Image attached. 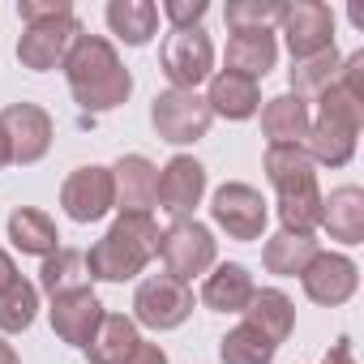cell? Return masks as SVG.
Returning <instances> with one entry per match:
<instances>
[{
  "label": "cell",
  "instance_id": "6da1fadb",
  "mask_svg": "<svg viewBox=\"0 0 364 364\" xmlns=\"http://www.w3.org/2000/svg\"><path fill=\"white\" fill-rule=\"evenodd\" d=\"M65 82L82 112H112L133 95V73L120 65L116 48L103 35H77L65 56Z\"/></svg>",
  "mask_w": 364,
  "mask_h": 364
},
{
  "label": "cell",
  "instance_id": "ffe728a7",
  "mask_svg": "<svg viewBox=\"0 0 364 364\" xmlns=\"http://www.w3.org/2000/svg\"><path fill=\"white\" fill-rule=\"evenodd\" d=\"M206 107H210V116H223V120H249L262 107V90H257V82L219 69V73H210Z\"/></svg>",
  "mask_w": 364,
  "mask_h": 364
},
{
  "label": "cell",
  "instance_id": "1f68e13d",
  "mask_svg": "<svg viewBox=\"0 0 364 364\" xmlns=\"http://www.w3.org/2000/svg\"><path fill=\"white\" fill-rule=\"evenodd\" d=\"M283 5L279 0H232L223 9L232 31H270V22H279Z\"/></svg>",
  "mask_w": 364,
  "mask_h": 364
},
{
  "label": "cell",
  "instance_id": "52a82bcc",
  "mask_svg": "<svg viewBox=\"0 0 364 364\" xmlns=\"http://www.w3.org/2000/svg\"><path fill=\"white\" fill-rule=\"evenodd\" d=\"M159 257L171 279L189 283L215 266V236L198 219H171V228L159 236Z\"/></svg>",
  "mask_w": 364,
  "mask_h": 364
},
{
  "label": "cell",
  "instance_id": "44dd1931",
  "mask_svg": "<svg viewBox=\"0 0 364 364\" xmlns=\"http://www.w3.org/2000/svg\"><path fill=\"white\" fill-rule=\"evenodd\" d=\"M279 60V39L270 31H232L228 39V73H240L249 82L266 77Z\"/></svg>",
  "mask_w": 364,
  "mask_h": 364
},
{
  "label": "cell",
  "instance_id": "e0dca14e",
  "mask_svg": "<svg viewBox=\"0 0 364 364\" xmlns=\"http://www.w3.org/2000/svg\"><path fill=\"white\" fill-rule=\"evenodd\" d=\"M279 219L283 232L296 236H313V228L321 223V189H317V171L313 176H296V180H279Z\"/></svg>",
  "mask_w": 364,
  "mask_h": 364
},
{
  "label": "cell",
  "instance_id": "30bf717a",
  "mask_svg": "<svg viewBox=\"0 0 364 364\" xmlns=\"http://www.w3.org/2000/svg\"><path fill=\"white\" fill-rule=\"evenodd\" d=\"M279 26H283L291 60H309V56L334 48V14L321 0H291V5H283Z\"/></svg>",
  "mask_w": 364,
  "mask_h": 364
},
{
  "label": "cell",
  "instance_id": "7402d4cb",
  "mask_svg": "<svg viewBox=\"0 0 364 364\" xmlns=\"http://www.w3.org/2000/svg\"><path fill=\"white\" fill-rule=\"evenodd\" d=\"M137 347H141L137 321L124 313H103L95 338L86 343V355H90V364H129Z\"/></svg>",
  "mask_w": 364,
  "mask_h": 364
},
{
  "label": "cell",
  "instance_id": "5bb4252c",
  "mask_svg": "<svg viewBox=\"0 0 364 364\" xmlns=\"http://www.w3.org/2000/svg\"><path fill=\"white\" fill-rule=\"evenodd\" d=\"M82 35V22L77 18H56V22H39V26H26L22 39H18V60L35 73H52L65 65L73 39Z\"/></svg>",
  "mask_w": 364,
  "mask_h": 364
},
{
  "label": "cell",
  "instance_id": "8992f818",
  "mask_svg": "<svg viewBox=\"0 0 364 364\" xmlns=\"http://www.w3.org/2000/svg\"><path fill=\"white\" fill-rule=\"evenodd\" d=\"M193 313V291L171 274H150L133 291V321L146 330H176Z\"/></svg>",
  "mask_w": 364,
  "mask_h": 364
},
{
  "label": "cell",
  "instance_id": "9c48e42d",
  "mask_svg": "<svg viewBox=\"0 0 364 364\" xmlns=\"http://www.w3.org/2000/svg\"><path fill=\"white\" fill-rule=\"evenodd\" d=\"M210 215L215 223L228 232V240H262L266 223H270V210H266V198L253 189V185H240V180H228L223 189H215V202H210Z\"/></svg>",
  "mask_w": 364,
  "mask_h": 364
},
{
  "label": "cell",
  "instance_id": "277c9868",
  "mask_svg": "<svg viewBox=\"0 0 364 364\" xmlns=\"http://www.w3.org/2000/svg\"><path fill=\"white\" fill-rule=\"evenodd\" d=\"M159 69L171 82V90H198L215 73V43L202 26L171 31L159 48Z\"/></svg>",
  "mask_w": 364,
  "mask_h": 364
},
{
  "label": "cell",
  "instance_id": "d6986e66",
  "mask_svg": "<svg viewBox=\"0 0 364 364\" xmlns=\"http://www.w3.org/2000/svg\"><path fill=\"white\" fill-rule=\"evenodd\" d=\"M253 274L240 266V262H223V266H210V274L202 279V304L210 313H245L249 300H253Z\"/></svg>",
  "mask_w": 364,
  "mask_h": 364
},
{
  "label": "cell",
  "instance_id": "4316f807",
  "mask_svg": "<svg viewBox=\"0 0 364 364\" xmlns=\"http://www.w3.org/2000/svg\"><path fill=\"white\" fill-rule=\"evenodd\" d=\"M317 253H321V245H317L313 236L279 232V236L266 240V249H262V266H266L270 274H279V279H296V274H304V266H309Z\"/></svg>",
  "mask_w": 364,
  "mask_h": 364
},
{
  "label": "cell",
  "instance_id": "74e56055",
  "mask_svg": "<svg viewBox=\"0 0 364 364\" xmlns=\"http://www.w3.org/2000/svg\"><path fill=\"white\" fill-rule=\"evenodd\" d=\"M22 274H18V266H14V257L5 253V249H0V291H9L14 283H18Z\"/></svg>",
  "mask_w": 364,
  "mask_h": 364
},
{
  "label": "cell",
  "instance_id": "836d02e7",
  "mask_svg": "<svg viewBox=\"0 0 364 364\" xmlns=\"http://www.w3.org/2000/svg\"><path fill=\"white\" fill-rule=\"evenodd\" d=\"M206 0H167L163 5V18L171 22V31H193V26H202V18H206Z\"/></svg>",
  "mask_w": 364,
  "mask_h": 364
},
{
  "label": "cell",
  "instance_id": "cb8c5ba5",
  "mask_svg": "<svg viewBox=\"0 0 364 364\" xmlns=\"http://www.w3.org/2000/svg\"><path fill=\"white\" fill-rule=\"evenodd\" d=\"M245 326H253L262 338H270V343L279 347V343H287V338H291L296 304H291L283 291L262 287V291H253V300H249V309H245Z\"/></svg>",
  "mask_w": 364,
  "mask_h": 364
},
{
  "label": "cell",
  "instance_id": "5b68a950",
  "mask_svg": "<svg viewBox=\"0 0 364 364\" xmlns=\"http://www.w3.org/2000/svg\"><path fill=\"white\" fill-rule=\"evenodd\" d=\"M210 107L198 90H163L150 103V124L171 146H193L210 133Z\"/></svg>",
  "mask_w": 364,
  "mask_h": 364
},
{
  "label": "cell",
  "instance_id": "484cf974",
  "mask_svg": "<svg viewBox=\"0 0 364 364\" xmlns=\"http://www.w3.org/2000/svg\"><path fill=\"white\" fill-rule=\"evenodd\" d=\"M107 26L129 48H146L154 39V31H159V5L154 0H112L107 5Z\"/></svg>",
  "mask_w": 364,
  "mask_h": 364
},
{
  "label": "cell",
  "instance_id": "8fae6325",
  "mask_svg": "<svg viewBox=\"0 0 364 364\" xmlns=\"http://www.w3.org/2000/svg\"><path fill=\"white\" fill-rule=\"evenodd\" d=\"M0 133H5V141H9L14 163L31 167V163H39L52 150L56 124H52V116L39 103H9L5 112H0Z\"/></svg>",
  "mask_w": 364,
  "mask_h": 364
},
{
  "label": "cell",
  "instance_id": "2e32d148",
  "mask_svg": "<svg viewBox=\"0 0 364 364\" xmlns=\"http://www.w3.org/2000/svg\"><path fill=\"white\" fill-rule=\"evenodd\" d=\"M48 317H52V330H56L60 343H69V347H86V343L95 338L99 321H103V304H99V296L86 287V291L56 296L52 309H48Z\"/></svg>",
  "mask_w": 364,
  "mask_h": 364
},
{
  "label": "cell",
  "instance_id": "d6a6232c",
  "mask_svg": "<svg viewBox=\"0 0 364 364\" xmlns=\"http://www.w3.org/2000/svg\"><path fill=\"white\" fill-rule=\"evenodd\" d=\"M18 18H22L26 26H39V22L73 18V5H69V0H22V5H18Z\"/></svg>",
  "mask_w": 364,
  "mask_h": 364
},
{
  "label": "cell",
  "instance_id": "9a60e30c",
  "mask_svg": "<svg viewBox=\"0 0 364 364\" xmlns=\"http://www.w3.org/2000/svg\"><path fill=\"white\" fill-rule=\"evenodd\" d=\"M116 180V210L120 215H150L159 198V167L146 154H124L112 167Z\"/></svg>",
  "mask_w": 364,
  "mask_h": 364
},
{
  "label": "cell",
  "instance_id": "ba28073f",
  "mask_svg": "<svg viewBox=\"0 0 364 364\" xmlns=\"http://www.w3.org/2000/svg\"><path fill=\"white\" fill-rule=\"evenodd\" d=\"M60 206L73 223H99L116 210V180H112V167H99V163H86V167H73L60 185Z\"/></svg>",
  "mask_w": 364,
  "mask_h": 364
},
{
  "label": "cell",
  "instance_id": "603a6c76",
  "mask_svg": "<svg viewBox=\"0 0 364 364\" xmlns=\"http://www.w3.org/2000/svg\"><path fill=\"white\" fill-rule=\"evenodd\" d=\"M309 103L296 99V95H274L266 99L262 107V133L270 146H300L304 133H309Z\"/></svg>",
  "mask_w": 364,
  "mask_h": 364
},
{
  "label": "cell",
  "instance_id": "8d00e7d4",
  "mask_svg": "<svg viewBox=\"0 0 364 364\" xmlns=\"http://www.w3.org/2000/svg\"><path fill=\"white\" fill-rule=\"evenodd\" d=\"M129 364H167V351L159 347V343H141L137 351H133V360Z\"/></svg>",
  "mask_w": 364,
  "mask_h": 364
},
{
  "label": "cell",
  "instance_id": "d4e9b609",
  "mask_svg": "<svg viewBox=\"0 0 364 364\" xmlns=\"http://www.w3.org/2000/svg\"><path fill=\"white\" fill-rule=\"evenodd\" d=\"M9 240L18 253H31V257H48L60 249V232H56L52 215H43L35 206H18L9 215Z\"/></svg>",
  "mask_w": 364,
  "mask_h": 364
},
{
  "label": "cell",
  "instance_id": "ac0fdd59",
  "mask_svg": "<svg viewBox=\"0 0 364 364\" xmlns=\"http://www.w3.org/2000/svg\"><path fill=\"white\" fill-rule=\"evenodd\" d=\"M317 228L338 245H364V189H355V185L330 189V198H321Z\"/></svg>",
  "mask_w": 364,
  "mask_h": 364
},
{
  "label": "cell",
  "instance_id": "d590c367",
  "mask_svg": "<svg viewBox=\"0 0 364 364\" xmlns=\"http://www.w3.org/2000/svg\"><path fill=\"white\" fill-rule=\"evenodd\" d=\"M321 364H355V351H351V338H338V343H330V351L321 355Z\"/></svg>",
  "mask_w": 364,
  "mask_h": 364
},
{
  "label": "cell",
  "instance_id": "4fadbf2b",
  "mask_svg": "<svg viewBox=\"0 0 364 364\" xmlns=\"http://www.w3.org/2000/svg\"><path fill=\"white\" fill-rule=\"evenodd\" d=\"M300 283H304V296H309L313 304L338 309V304H347V300L355 296V287H360V266H355L351 257H343V253H317V257L304 266Z\"/></svg>",
  "mask_w": 364,
  "mask_h": 364
},
{
  "label": "cell",
  "instance_id": "f546056e",
  "mask_svg": "<svg viewBox=\"0 0 364 364\" xmlns=\"http://www.w3.org/2000/svg\"><path fill=\"white\" fill-rule=\"evenodd\" d=\"M274 343L270 338H262L253 326H236V330H228L223 338H219V360L223 364H274Z\"/></svg>",
  "mask_w": 364,
  "mask_h": 364
},
{
  "label": "cell",
  "instance_id": "e575fe53",
  "mask_svg": "<svg viewBox=\"0 0 364 364\" xmlns=\"http://www.w3.org/2000/svg\"><path fill=\"white\" fill-rule=\"evenodd\" d=\"M338 90H347L360 107H364V52H351L343 65H338V77H334Z\"/></svg>",
  "mask_w": 364,
  "mask_h": 364
},
{
  "label": "cell",
  "instance_id": "f35d334b",
  "mask_svg": "<svg viewBox=\"0 0 364 364\" xmlns=\"http://www.w3.org/2000/svg\"><path fill=\"white\" fill-rule=\"evenodd\" d=\"M0 364H22L18 351H14V343H5V338H0Z\"/></svg>",
  "mask_w": 364,
  "mask_h": 364
},
{
  "label": "cell",
  "instance_id": "83f0119b",
  "mask_svg": "<svg viewBox=\"0 0 364 364\" xmlns=\"http://www.w3.org/2000/svg\"><path fill=\"white\" fill-rule=\"evenodd\" d=\"M39 287L56 300V296H69V291H86L90 287V266H86V253L77 249H56L43 257V270H39Z\"/></svg>",
  "mask_w": 364,
  "mask_h": 364
},
{
  "label": "cell",
  "instance_id": "7c38bea8",
  "mask_svg": "<svg viewBox=\"0 0 364 364\" xmlns=\"http://www.w3.org/2000/svg\"><path fill=\"white\" fill-rule=\"evenodd\" d=\"M206 198V167L193 154H176L167 159V167L159 171V210H167L171 219H193V210Z\"/></svg>",
  "mask_w": 364,
  "mask_h": 364
},
{
  "label": "cell",
  "instance_id": "3957f363",
  "mask_svg": "<svg viewBox=\"0 0 364 364\" xmlns=\"http://www.w3.org/2000/svg\"><path fill=\"white\" fill-rule=\"evenodd\" d=\"M317 116L309 120V133H304V154L313 159V167H347L351 154H355V137H360V124H364V107L330 86L317 95Z\"/></svg>",
  "mask_w": 364,
  "mask_h": 364
},
{
  "label": "cell",
  "instance_id": "4dcf8cb0",
  "mask_svg": "<svg viewBox=\"0 0 364 364\" xmlns=\"http://www.w3.org/2000/svg\"><path fill=\"white\" fill-rule=\"evenodd\" d=\"M35 313H39V287L18 279L9 291H0V330L5 334H22L35 326Z\"/></svg>",
  "mask_w": 364,
  "mask_h": 364
},
{
  "label": "cell",
  "instance_id": "7a4b0ae2",
  "mask_svg": "<svg viewBox=\"0 0 364 364\" xmlns=\"http://www.w3.org/2000/svg\"><path fill=\"white\" fill-rule=\"evenodd\" d=\"M159 236L163 232H159V223L150 215H120L103 232V240H95L90 253H86L90 279H99V283L137 279L150 266V257H159Z\"/></svg>",
  "mask_w": 364,
  "mask_h": 364
},
{
  "label": "cell",
  "instance_id": "ab89813d",
  "mask_svg": "<svg viewBox=\"0 0 364 364\" xmlns=\"http://www.w3.org/2000/svg\"><path fill=\"white\" fill-rule=\"evenodd\" d=\"M14 163V154H9V141H5V133H0V171H5Z\"/></svg>",
  "mask_w": 364,
  "mask_h": 364
},
{
  "label": "cell",
  "instance_id": "f1b7e54d",
  "mask_svg": "<svg viewBox=\"0 0 364 364\" xmlns=\"http://www.w3.org/2000/svg\"><path fill=\"white\" fill-rule=\"evenodd\" d=\"M338 65H343L338 48H326V52H317V56H309V60H291V90H287V95H296V99H304V103L317 99L321 90L334 86Z\"/></svg>",
  "mask_w": 364,
  "mask_h": 364
}]
</instances>
